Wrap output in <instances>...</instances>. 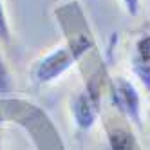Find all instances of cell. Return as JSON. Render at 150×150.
Returning a JSON list of instances; mask_svg holds the SVG:
<instances>
[{"instance_id":"6da1fadb","label":"cell","mask_w":150,"mask_h":150,"mask_svg":"<svg viewBox=\"0 0 150 150\" xmlns=\"http://www.w3.org/2000/svg\"><path fill=\"white\" fill-rule=\"evenodd\" d=\"M92 38L89 33H74L63 44L51 49L47 54L35 62L31 69V80L38 85H49L60 80L69 69H72L76 63L87 54L92 47Z\"/></svg>"},{"instance_id":"5b68a950","label":"cell","mask_w":150,"mask_h":150,"mask_svg":"<svg viewBox=\"0 0 150 150\" xmlns=\"http://www.w3.org/2000/svg\"><path fill=\"white\" fill-rule=\"evenodd\" d=\"M107 139L110 150H136L134 134L123 121L107 123Z\"/></svg>"},{"instance_id":"52a82bcc","label":"cell","mask_w":150,"mask_h":150,"mask_svg":"<svg viewBox=\"0 0 150 150\" xmlns=\"http://www.w3.org/2000/svg\"><path fill=\"white\" fill-rule=\"evenodd\" d=\"M11 40V25H9V18L7 11L4 6V0H0V42H7Z\"/></svg>"},{"instance_id":"3957f363","label":"cell","mask_w":150,"mask_h":150,"mask_svg":"<svg viewBox=\"0 0 150 150\" xmlns=\"http://www.w3.org/2000/svg\"><path fill=\"white\" fill-rule=\"evenodd\" d=\"M110 94L117 112L125 117V121L141 127V96L136 85L125 76H116L110 81Z\"/></svg>"},{"instance_id":"9c48e42d","label":"cell","mask_w":150,"mask_h":150,"mask_svg":"<svg viewBox=\"0 0 150 150\" xmlns=\"http://www.w3.org/2000/svg\"><path fill=\"white\" fill-rule=\"evenodd\" d=\"M0 150H4V136L0 132Z\"/></svg>"},{"instance_id":"ba28073f","label":"cell","mask_w":150,"mask_h":150,"mask_svg":"<svg viewBox=\"0 0 150 150\" xmlns=\"http://www.w3.org/2000/svg\"><path fill=\"white\" fill-rule=\"evenodd\" d=\"M121 4L125 7V11L130 16H137L139 9H141V0H121Z\"/></svg>"},{"instance_id":"277c9868","label":"cell","mask_w":150,"mask_h":150,"mask_svg":"<svg viewBox=\"0 0 150 150\" xmlns=\"http://www.w3.org/2000/svg\"><path fill=\"white\" fill-rule=\"evenodd\" d=\"M130 65L136 78L143 83L146 91H150V35H141L136 40Z\"/></svg>"},{"instance_id":"8992f818","label":"cell","mask_w":150,"mask_h":150,"mask_svg":"<svg viewBox=\"0 0 150 150\" xmlns=\"http://www.w3.org/2000/svg\"><path fill=\"white\" fill-rule=\"evenodd\" d=\"M13 92V76L7 63L4 60V54L0 52V98H7Z\"/></svg>"},{"instance_id":"7a4b0ae2","label":"cell","mask_w":150,"mask_h":150,"mask_svg":"<svg viewBox=\"0 0 150 150\" xmlns=\"http://www.w3.org/2000/svg\"><path fill=\"white\" fill-rule=\"evenodd\" d=\"M72 121L80 130H91L101 114V80L92 76L71 103Z\"/></svg>"}]
</instances>
